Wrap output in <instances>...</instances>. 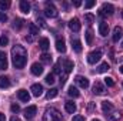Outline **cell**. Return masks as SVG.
Here are the masks:
<instances>
[{
	"instance_id": "cell-1",
	"label": "cell",
	"mask_w": 123,
	"mask_h": 121,
	"mask_svg": "<svg viewBox=\"0 0 123 121\" xmlns=\"http://www.w3.org/2000/svg\"><path fill=\"white\" fill-rule=\"evenodd\" d=\"M12 60H13V66L16 68H23L27 63V51L23 46L16 44L12 49Z\"/></svg>"
},
{
	"instance_id": "cell-2",
	"label": "cell",
	"mask_w": 123,
	"mask_h": 121,
	"mask_svg": "<svg viewBox=\"0 0 123 121\" xmlns=\"http://www.w3.org/2000/svg\"><path fill=\"white\" fill-rule=\"evenodd\" d=\"M43 121H62V114L56 108H49L43 116Z\"/></svg>"
},
{
	"instance_id": "cell-3",
	"label": "cell",
	"mask_w": 123,
	"mask_h": 121,
	"mask_svg": "<svg viewBox=\"0 0 123 121\" xmlns=\"http://www.w3.org/2000/svg\"><path fill=\"white\" fill-rule=\"evenodd\" d=\"M44 14H46L47 17H50V19H55V17H57L59 11H57V9L55 7V4H53V3L47 1V3L44 4Z\"/></svg>"
},
{
	"instance_id": "cell-4",
	"label": "cell",
	"mask_w": 123,
	"mask_h": 121,
	"mask_svg": "<svg viewBox=\"0 0 123 121\" xmlns=\"http://www.w3.org/2000/svg\"><path fill=\"white\" fill-rule=\"evenodd\" d=\"M100 59H102V51L100 50H94L92 53H89V56H87V61L90 64H96Z\"/></svg>"
},
{
	"instance_id": "cell-5",
	"label": "cell",
	"mask_w": 123,
	"mask_h": 121,
	"mask_svg": "<svg viewBox=\"0 0 123 121\" xmlns=\"http://www.w3.org/2000/svg\"><path fill=\"white\" fill-rule=\"evenodd\" d=\"M113 11H115V7H113V4H110V3H105V4L102 6L100 16H105V14H107V16H112V14H113Z\"/></svg>"
},
{
	"instance_id": "cell-6",
	"label": "cell",
	"mask_w": 123,
	"mask_h": 121,
	"mask_svg": "<svg viewBox=\"0 0 123 121\" xmlns=\"http://www.w3.org/2000/svg\"><path fill=\"white\" fill-rule=\"evenodd\" d=\"M74 81H76V84H77L79 87H82V88H87V87H89V80H87L86 77H83V76H76V77H74Z\"/></svg>"
},
{
	"instance_id": "cell-7",
	"label": "cell",
	"mask_w": 123,
	"mask_h": 121,
	"mask_svg": "<svg viewBox=\"0 0 123 121\" xmlns=\"http://www.w3.org/2000/svg\"><path fill=\"white\" fill-rule=\"evenodd\" d=\"M43 70H44L43 66L39 64V63H33L31 67H30V71H31L33 76H42V74H43Z\"/></svg>"
},
{
	"instance_id": "cell-8",
	"label": "cell",
	"mask_w": 123,
	"mask_h": 121,
	"mask_svg": "<svg viewBox=\"0 0 123 121\" xmlns=\"http://www.w3.org/2000/svg\"><path fill=\"white\" fill-rule=\"evenodd\" d=\"M36 114H37V107H36V105H29V107L25 110V117H26L27 120H31Z\"/></svg>"
},
{
	"instance_id": "cell-9",
	"label": "cell",
	"mask_w": 123,
	"mask_h": 121,
	"mask_svg": "<svg viewBox=\"0 0 123 121\" xmlns=\"http://www.w3.org/2000/svg\"><path fill=\"white\" fill-rule=\"evenodd\" d=\"M105 93H106L105 86H103L100 81H96L94 86H93V94H96V95H102V94H105Z\"/></svg>"
},
{
	"instance_id": "cell-10",
	"label": "cell",
	"mask_w": 123,
	"mask_h": 121,
	"mask_svg": "<svg viewBox=\"0 0 123 121\" xmlns=\"http://www.w3.org/2000/svg\"><path fill=\"white\" fill-rule=\"evenodd\" d=\"M69 27H70L72 31L77 33V31H80V29H82V24H80L79 19H72V20L69 22Z\"/></svg>"
},
{
	"instance_id": "cell-11",
	"label": "cell",
	"mask_w": 123,
	"mask_h": 121,
	"mask_svg": "<svg viewBox=\"0 0 123 121\" xmlns=\"http://www.w3.org/2000/svg\"><path fill=\"white\" fill-rule=\"evenodd\" d=\"M7 67H9L7 56L4 51H0V70H7Z\"/></svg>"
},
{
	"instance_id": "cell-12",
	"label": "cell",
	"mask_w": 123,
	"mask_h": 121,
	"mask_svg": "<svg viewBox=\"0 0 123 121\" xmlns=\"http://www.w3.org/2000/svg\"><path fill=\"white\" fill-rule=\"evenodd\" d=\"M30 91L34 97H40V95L43 94V87H42V84H33Z\"/></svg>"
},
{
	"instance_id": "cell-13",
	"label": "cell",
	"mask_w": 123,
	"mask_h": 121,
	"mask_svg": "<svg viewBox=\"0 0 123 121\" xmlns=\"http://www.w3.org/2000/svg\"><path fill=\"white\" fill-rule=\"evenodd\" d=\"M17 97H19L20 101H25V103H29V100H30V94L26 90H19L17 91Z\"/></svg>"
},
{
	"instance_id": "cell-14",
	"label": "cell",
	"mask_w": 123,
	"mask_h": 121,
	"mask_svg": "<svg viewBox=\"0 0 123 121\" xmlns=\"http://www.w3.org/2000/svg\"><path fill=\"white\" fill-rule=\"evenodd\" d=\"M102 110H103V113L107 116V114H110V113L113 111V104H112L110 101H103V103H102Z\"/></svg>"
},
{
	"instance_id": "cell-15",
	"label": "cell",
	"mask_w": 123,
	"mask_h": 121,
	"mask_svg": "<svg viewBox=\"0 0 123 121\" xmlns=\"http://www.w3.org/2000/svg\"><path fill=\"white\" fill-rule=\"evenodd\" d=\"M30 7L31 6L27 0H22V1H20V11H22V13L29 14V13H30Z\"/></svg>"
},
{
	"instance_id": "cell-16",
	"label": "cell",
	"mask_w": 123,
	"mask_h": 121,
	"mask_svg": "<svg viewBox=\"0 0 123 121\" xmlns=\"http://www.w3.org/2000/svg\"><path fill=\"white\" fill-rule=\"evenodd\" d=\"M99 34L103 36V37H106V36L109 34V24H107V23L102 22V23L99 24Z\"/></svg>"
},
{
	"instance_id": "cell-17",
	"label": "cell",
	"mask_w": 123,
	"mask_h": 121,
	"mask_svg": "<svg viewBox=\"0 0 123 121\" xmlns=\"http://www.w3.org/2000/svg\"><path fill=\"white\" fill-rule=\"evenodd\" d=\"M39 47H40L43 51H46V50L50 47V41H49V38H46V37H42V38L39 40Z\"/></svg>"
},
{
	"instance_id": "cell-18",
	"label": "cell",
	"mask_w": 123,
	"mask_h": 121,
	"mask_svg": "<svg viewBox=\"0 0 123 121\" xmlns=\"http://www.w3.org/2000/svg\"><path fill=\"white\" fill-rule=\"evenodd\" d=\"M64 108H66V111L69 114H74L76 113V104L73 101H66L64 103Z\"/></svg>"
},
{
	"instance_id": "cell-19",
	"label": "cell",
	"mask_w": 123,
	"mask_h": 121,
	"mask_svg": "<svg viewBox=\"0 0 123 121\" xmlns=\"http://www.w3.org/2000/svg\"><path fill=\"white\" fill-rule=\"evenodd\" d=\"M56 49H57L59 53H64L66 51V43H64L63 38H57L56 40Z\"/></svg>"
},
{
	"instance_id": "cell-20",
	"label": "cell",
	"mask_w": 123,
	"mask_h": 121,
	"mask_svg": "<svg viewBox=\"0 0 123 121\" xmlns=\"http://www.w3.org/2000/svg\"><path fill=\"white\" fill-rule=\"evenodd\" d=\"M72 47H73V50L76 51V53H82V43H80V40H77V38H72Z\"/></svg>"
},
{
	"instance_id": "cell-21",
	"label": "cell",
	"mask_w": 123,
	"mask_h": 121,
	"mask_svg": "<svg viewBox=\"0 0 123 121\" xmlns=\"http://www.w3.org/2000/svg\"><path fill=\"white\" fill-rule=\"evenodd\" d=\"M120 38H122V27L116 26V27H115V30H113V41H115V43H117Z\"/></svg>"
},
{
	"instance_id": "cell-22",
	"label": "cell",
	"mask_w": 123,
	"mask_h": 121,
	"mask_svg": "<svg viewBox=\"0 0 123 121\" xmlns=\"http://www.w3.org/2000/svg\"><path fill=\"white\" fill-rule=\"evenodd\" d=\"M10 87V80L6 76H0V88H9Z\"/></svg>"
},
{
	"instance_id": "cell-23",
	"label": "cell",
	"mask_w": 123,
	"mask_h": 121,
	"mask_svg": "<svg viewBox=\"0 0 123 121\" xmlns=\"http://www.w3.org/2000/svg\"><path fill=\"white\" fill-rule=\"evenodd\" d=\"M73 67H74V64H73V61L70 60H64V63H63V68H64V73L66 74H69L72 70H73Z\"/></svg>"
},
{
	"instance_id": "cell-24",
	"label": "cell",
	"mask_w": 123,
	"mask_h": 121,
	"mask_svg": "<svg viewBox=\"0 0 123 121\" xmlns=\"http://www.w3.org/2000/svg\"><path fill=\"white\" fill-rule=\"evenodd\" d=\"M67 94H69L70 97H73V98H77V97L80 95L79 90H77L76 87H73V86H70V87H69V91H67Z\"/></svg>"
},
{
	"instance_id": "cell-25",
	"label": "cell",
	"mask_w": 123,
	"mask_h": 121,
	"mask_svg": "<svg viewBox=\"0 0 123 121\" xmlns=\"http://www.w3.org/2000/svg\"><path fill=\"white\" fill-rule=\"evenodd\" d=\"M106 117H107V120H110V121H117L120 118V113H119V111H115V113L107 114Z\"/></svg>"
},
{
	"instance_id": "cell-26",
	"label": "cell",
	"mask_w": 123,
	"mask_h": 121,
	"mask_svg": "<svg viewBox=\"0 0 123 121\" xmlns=\"http://www.w3.org/2000/svg\"><path fill=\"white\" fill-rule=\"evenodd\" d=\"M57 94H59L57 88H50V90L46 93V98H47V100H50V98H55Z\"/></svg>"
},
{
	"instance_id": "cell-27",
	"label": "cell",
	"mask_w": 123,
	"mask_h": 121,
	"mask_svg": "<svg viewBox=\"0 0 123 121\" xmlns=\"http://www.w3.org/2000/svg\"><path fill=\"white\" fill-rule=\"evenodd\" d=\"M40 60H42V63H44V64H50L52 63V56L47 54V53H43L40 56Z\"/></svg>"
},
{
	"instance_id": "cell-28",
	"label": "cell",
	"mask_w": 123,
	"mask_h": 121,
	"mask_svg": "<svg viewBox=\"0 0 123 121\" xmlns=\"http://www.w3.org/2000/svg\"><path fill=\"white\" fill-rule=\"evenodd\" d=\"M85 36H86V43H87V46H92V43H93V33H92V30H87Z\"/></svg>"
},
{
	"instance_id": "cell-29",
	"label": "cell",
	"mask_w": 123,
	"mask_h": 121,
	"mask_svg": "<svg viewBox=\"0 0 123 121\" xmlns=\"http://www.w3.org/2000/svg\"><path fill=\"white\" fill-rule=\"evenodd\" d=\"M29 30H30V34H31V36H36V34H39V27H37L34 23H30V24H29Z\"/></svg>"
},
{
	"instance_id": "cell-30",
	"label": "cell",
	"mask_w": 123,
	"mask_h": 121,
	"mask_svg": "<svg viewBox=\"0 0 123 121\" xmlns=\"http://www.w3.org/2000/svg\"><path fill=\"white\" fill-rule=\"evenodd\" d=\"M109 68H110V66H109L107 63H102V64L99 66V68H97V71H99V73H106V71H107Z\"/></svg>"
},
{
	"instance_id": "cell-31",
	"label": "cell",
	"mask_w": 123,
	"mask_h": 121,
	"mask_svg": "<svg viewBox=\"0 0 123 121\" xmlns=\"http://www.w3.org/2000/svg\"><path fill=\"white\" fill-rule=\"evenodd\" d=\"M23 23H25V20H22V19H17V20H14V24H13V27H14L16 30H20V29L23 27Z\"/></svg>"
},
{
	"instance_id": "cell-32",
	"label": "cell",
	"mask_w": 123,
	"mask_h": 121,
	"mask_svg": "<svg viewBox=\"0 0 123 121\" xmlns=\"http://www.w3.org/2000/svg\"><path fill=\"white\" fill-rule=\"evenodd\" d=\"M9 7H10L9 0H0V10H7Z\"/></svg>"
},
{
	"instance_id": "cell-33",
	"label": "cell",
	"mask_w": 123,
	"mask_h": 121,
	"mask_svg": "<svg viewBox=\"0 0 123 121\" xmlns=\"http://www.w3.org/2000/svg\"><path fill=\"white\" fill-rule=\"evenodd\" d=\"M44 81H46L47 84H53V83H55V74H53V73L47 74V76H46V78H44Z\"/></svg>"
},
{
	"instance_id": "cell-34",
	"label": "cell",
	"mask_w": 123,
	"mask_h": 121,
	"mask_svg": "<svg viewBox=\"0 0 123 121\" xmlns=\"http://www.w3.org/2000/svg\"><path fill=\"white\" fill-rule=\"evenodd\" d=\"M85 20H86L87 24H92L93 22H94V16L90 14V13H87V14H85Z\"/></svg>"
},
{
	"instance_id": "cell-35",
	"label": "cell",
	"mask_w": 123,
	"mask_h": 121,
	"mask_svg": "<svg viewBox=\"0 0 123 121\" xmlns=\"http://www.w3.org/2000/svg\"><path fill=\"white\" fill-rule=\"evenodd\" d=\"M7 44H9V37L3 34V36L0 37V46H1V47H4V46H7Z\"/></svg>"
},
{
	"instance_id": "cell-36",
	"label": "cell",
	"mask_w": 123,
	"mask_h": 121,
	"mask_svg": "<svg viewBox=\"0 0 123 121\" xmlns=\"http://www.w3.org/2000/svg\"><path fill=\"white\" fill-rule=\"evenodd\" d=\"M105 84H106L107 87H113V86H115V81H113L112 77H106V78H105Z\"/></svg>"
},
{
	"instance_id": "cell-37",
	"label": "cell",
	"mask_w": 123,
	"mask_h": 121,
	"mask_svg": "<svg viewBox=\"0 0 123 121\" xmlns=\"http://www.w3.org/2000/svg\"><path fill=\"white\" fill-rule=\"evenodd\" d=\"M94 4H96V1H94V0H89V1H86V3H85V7H86V9H92Z\"/></svg>"
},
{
	"instance_id": "cell-38",
	"label": "cell",
	"mask_w": 123,
	"mask_h": 121,
	"mask_svg": "<svg viewBox=\"0 0 123 121\" xmlns=\"http://www.w3.org/2000/svg\"><path fill=\"white\" fill-rule=\"evenodd\" d=\"M10 110H12L13 113H19V111H20V107H19L17 104H12V107H10Z\"/></svg>"
},
{
	"instance_id": "cell-39",
	"label": "cell",
	"mask_w": 123,
	"mask_h": 121,
	"mask_svg": "<svg viewBox=\"0 0 123 121\" xmlns=\"http://www.w3.org/2000/svg\"><path fill=\"white\" fill-rule=\"evenodd\" d=\"M0 22H3V23H4V22H7V16H6L3 11H0Z\"/></svg>"
},
{
	"instance_id": "cell-40",
	"label": "cell",
	"mask_w": 123,
	"mask_h": 121,
	"mask_svg": "<svg viewBox=\"0 0 123 121\" xmlns=\"http://www.w3.org/2000/svg\"><path fill=\"white\" fill-rule=\"evenodd\" d=\"M66 78H67V74H66V73H64L63 76L60 74V84H62V86H63V84L66 83Z\"/></svg>"
},
{
	"instance_id": "cell-41",
	"label": "cell",
	"mask_w": 123,
	"mask_h": 121,
	"mask_svg": "<svg viewBox=\"0 0 123 121\" xmlns=\"http://www.w3.org/2000/svg\"><path fill=\"white\" fill-rule=\"evenodd\" d=\"M73 121H85V117L83 116H74L73 117Z\"/></svg>"
},
{
	"instance_id": "cell-42",
	"label": "cell",
	"mask_w": 123,
	"mask_h": 121,
	"mask_svg": "<svg viewBox=\"0 0 123 121\" xmlns=\"http://www.w3.org/2000/svg\"><path fill=\"white\" fill-rule=\"evenodd\" d=\"M87 110H89V111H93V110H94V103H93V101H90V103H89Z\"/></svg>"
},
{
	"instance_id": "cell-43",
	"label": "cell",
	"mask_w": 123,
	"mask_h": 121,
	"mask_svg": "<svg viewBox=\"0 0 123 121\" xmlns=\"http://www.w3.org/2000/svg\"><path fill=\"white\" fill-rule=\"evenodd\" d=\"M55 73H57V74H60V64L57 63L56 66H55Z\"/></svg>"
},
{
	"instance_id": "cell-44",
	"label": "cell",
	"mask_w": 123,
	"mask_h": 121,
	"mask_svg": "<svg viewBox=\"0 0 123 121\" xmlns=\"http://www.w3.org/2000/svg\"><path fill=\"white\" fill-rule=\"evenodd\" d=\"M73 4H74L76 7H79V6L82 4V1H80V0H74V3H73Z\"/></svg>"
},
{
	"instance_id": "cell-45",
	"label": "cell",
	"mask_w": 123,
	"mask_h": 121,
	"mask_svg": "<svg viewBox=\"0 0 123 121\" xmlns=\"http://www.w3.org/2000/svg\"><path fill=\"white\" fill-rule=\"evenodd\" d=\"M10 121H22V120H20L19 117H16V116H13V117L10 118Z\"/></svg>"
},
{
	"instance_id": "cell-46",
	"label": "cell",
	"mask_w": 123,
	"mask_h": 121,
	"mask_svg": "<svg viewBox=\"0 0 123 121\" xmlns=\"http://www.w3.org/2000/svg\"><path fill=\"white\" fill-rule=\"evenodd\" d=\"M0 121H6V117H4V114H0Z\"/></svg>"
},
{
	"instance_id": "cell-47",
	"label": "cell",
	"mask_w": 123,
	"mask_h": 121,
	"mask_svg": "<svg viewBox=\"0 0 123 121\" xmlns=\"http://www.w3.org/2000/svg\"><path fill=\"white\" fill-rule=\"evenodd\" d=\"M26 40H27L29 43H31V41H33V38H31V37H26Z\"/></svg>"
},
{
	"instance_id": "cell-48",
	"label": "cell",
	"mask_w": 123,
	"mask_h": 121,
	"mask_svg": "<svg viewBox=\"0 0 123 121\" xmlns=\"http://www.w3.org/2000/svg\"><path fill=\"white\" fill-rule=\"evenodd\" d=\"M119 70H120V73H122V74H123V64H122V66H120V67H119Z\"/></svg>"
},
{
	"instance_id": "cell-49",
	"label": "cell",
	"mask_w": 123,
	"mask_h": 121,
	"mask_svg": "<svg viewBox=\"0 0 123 121\" xmlns=\"http://www.w3.org/2000/svg\"><path fill=\"white\" fill-rule=\"evenodd\" d=\"M92 121H100V120H97V118H94V120H92Z\"/></svg>"
},
{
	"instance_id": "cell-50",
	"label": "cell",
	"mask_w": 123,
	"mask_h": 121,
	"mask_svg": "<svg viewBox=\"0 0 123 121\" xmlns=\"http://www.w3.org/2000/svg\"><path fill=\"white\" fill-rule=\"evenodd\" d=\"M122 16H123V11H122Z\"/></svg>"
},
{
	"instance_id": "cell-51",
	"label": "cell",
	"mask_w": 123,
	"mask_h": 121,
	"mask_svg": "<svg viewBox=\"0 0 123 121\" xmlns=\"http://www.w3.org/2000/svg\"><path fill=\"white\" fill-rule=\"evenodd\" d=\"M122 46H123V43H122Z\"/></svg>"
},
{
	"instance_id": "cell-52",
	"label": "cell",
	"mask_w": 123,
	"mask_h": 121,
	"mask_svg": "<svg viewBox=\"0 0 123 121\" xmlns=\"http://www.w3.org/2000/svg\"><path fill=\"white\" fill-rule=\"evenodd\" d=\"M122 86H123V84H122Z\"/></svg>"
}]
</instances>
